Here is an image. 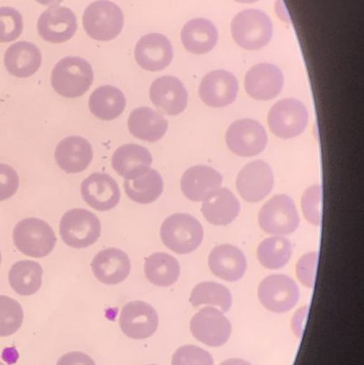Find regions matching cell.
<instances>
[{
    "instance_id": "cell-1",
    "label": "cell",
    "mask_w": 364,
    "mask_h": 365,
    "mask_svg": "<svg viewBox=\"0 0 364 365\" xmlns=\"http://www.w3.org/2000/svg\"><path fill=\"white\" fill-rule=\"evenodd\" d=\"M91 64L80 57L60 60L51 73V86L59 96L76 98L83 96L93 83Z\"/></svg>"
},
{
    "instance_id": "cell-2",
    "label": "cell",
    "mask_w": 364,
    "mask_h": 365,
    "mask_svg": "<svg viewBox=\"0 0 364 365\" xmlns=\"http://www.w3.org/2000/svg\"><path fill=\"white\" fill-rule=\"evenodd\" d=\"M273 23L266 13L256 9L241 11L231 24V34L241 48L256 51L273 38Z\"/></svg>"
},
{
    "instance_id": "cell-3",
    "label": "cell",
    "mask_w": 364,
    "mask_h": 365,
    "mask_svg": "<svg viewBox=\"0 0 364 365\" xmlns=\"http://www.w3.org/2000/svg\"><path fill=\"white\" fill-rule=\"evenodd\" d=\"M203 227L188 214L171 215L160 227V237L167 248L177 255L194 252L203 240Z\"/></svg>"
},
{
    "instance_id": "cell-4",
    "label": "cell",
    "mask_w": 364,
    "mask_h": 365,
    "mask_svg": "<svg viewBox=\"0 0 364 365\" xmlns=\"http://www.w3.org/2000/svg\"><path fill=\"white\" fill-rule=\"evenodd\" d=\"M85 34L95 41L106 42L117 38L124 26V15L119 6L108 0L92 2L83 15Z\"/></svg>"
},
{
    "instance_id": "cell-5",
    "label": "cell",
    "mask_w": 364,
    "mask_h": 365,
    "mask_svg": "<svg viewBox=\"0 0 364 365\" xmlns=\"http://www.w3.org/2000/svg\"><path fill=\"white\" fill-rule=\"evenodd\" d=\"M13 242L23 255L41 259L51 255L55 249L57 237L51 225L44 220L26 218L15 225Z\"/></svg>"
},
{
    "instance_id": "cell-6",
    "label": "cell",
    "mask_w": 364,
    "mask_h": 365,
    "mask_svg": "<svg viewBox=\"0 0 364 365\" xmlns=\"http://www.w3.org/2000/svg\"><path fill=\"white\" fill-rule=\"evenodd\" d=\"M59 231L62 240L68 246L83 249L96 242L102 227L93 212L83 208H73L62 217Z\"/></svg>"
},
{
    "instance_id": "cell-7",
    "label": "cell",
    "mask_w": 364,
    "mask_h": 365,
    "mask_svg": "<svg viewBox=\"0 0 364 365\" xmlns=\"http://www.w3.org/2000/svg\"><path fill=\"white\" fill-rule=\"evenodd\" d=\"M267 122L275 136L292 139L305 132L309 123V113L301 101L284 98L271 107Z\"/></svg>"
},
{
    "instance_id": "cell-8",
    "label": "cell",
    "mask_w": 364,
    "mask_h": 365,
    "mask_svg": "<svg viewBox=\"0 0 364 365\" xmlns=\"http://www.w3.org/2000/svg\"><path fill=\"white\" fill-rule=\"evenodd\" d=\"M301 223L296 205L292 197L278 195L264 204L259 212V225L263 231L275 236H284L296 231Z\"/></svg>"
},
{
    "instance_id": "cell-9",
    "label": "cell",
    "mask_w": 364,
    "mask_h": 365,
    "mask_svg": "<svg viewBox=\"0 0 364 365\" xmlns=\"http://www.w3.org/2000/svg\"><path fill=\"white\" fill-rule=\"evenodd\" d=\"M267 141L266 130L256 120H237L226 133L227 145L232 153L241 158H252L262 153Z\"/></svg>"
},
{
    "instance_id": "cell-10",
    "label": "cell",
    "mask_w": 364,
    "mask_h": 365,
    "mask_svg": "<svg viewBox=\"0 0 364 365\" xmlns=\"http://www.w3.org/2000/svg\"><path fill=\"white\" fill-rule=\"evenodd\" d=\"M259 299L265 309L274 313H286L292 310L299 300L296 282L286 274H271L259 285Z\"/></svg>"
},
{
    "instance_id": "cell-11",
    "label": "cell",
    "mask_w": 364,
    "mask_h": 365,
    "mask_svg": "<svg viewBox=\"0 0 364 365\" xmlns=\"http://www.w3.org/2000/svg\"><path fill=\"white\" fill-rule=\"evenodd\" d=\"M190 331L199 342L207 346L219 347L228 342L232 326L224 313L207 307L192 317Z\"/></svg>"
},
{
    "instance_id": "cell-12",
    "label": "cell",
    "mask_w": 364,
    "mask_h": 365,
    "mask_svg": "<svg viewBox=\"0 0 364 365\" xmlns=\"http://www.w3.org/2000/svg\"><path fill=\"white\" fill-rule=\"evenodd\" d=\"M122 332L134 340L151 338L158 328V315L151 304L145 302L126 304L120 314Z\"/></svg>"
},
{
    "instance_id": "cell-13",
    "label": "cell",
    "mask_w": 364,
    "mask_h": 365,
    "mask_svg": "<svg viewBox=\"0 0 364 365\" xmlns=\"http://www.w3.org/2000/svg\"><path fill=\"white\" fill-rule=\"evenodd\" d=\"M273 187V170L263 160L249 163L237 175V190L241 197L249 203L262 201L271 193Z\"/></svg>"
},
{
    "instance_id": "cell-14",
    "label": "cell",
    "mask_w": 364,
    "mask_h": 365,
    "mask_svg": "<svg viewBox=\"0 0 364 365\" xmlns=\"http://www.w3.org/2000/svg\"><path fill=\"white\" fill-rule=\"evenodd\" d=\"M239 81L228 71H213L205 75L199 87L201 100L212 108L229 106L236 100Z\"/></svg>"
},
{
    "instance_id": "cell-15",
    "label": "cell",
    "mask_w": 364,
    "mask_h": 365,
    "mask_svg": "<svg viewBox=\"0 0 364 365\" xmlns=\"http://www.w3.org/2000/svg\"><path fill=\"white\" fill-rule=\"evenodd\" d=\"M77 30L74 12L66 6H51L41 14L38 32L46 42L59 44L71 40Z\"/></svg>"
},
{
    "instance_id": "cell-16",
    "label": "cell",
    "mask_w": 364,
    "mask_h": 365,
    "mask_svg": "<svg viewBox=\"0 0 364 365\" xmlns=\"http://www.w3.org/2000/svg\"><path fill=\"white\" fill-rule=\"evenodd\" d=\"M284 86V74L274 64H256L246 74V92L256 101H271L277 98Z\"/></svg>"
},
{
    "instance_id": "cell-17",
    "label": "cell",
    "mask_w": 364,
    "mask_h": 365,
    "mask_svg": "<svg viewBox=\"0 0 364 365\" xmlns=\"http://www.w3.org/2000/svg\"><path fill=\"white\" fill-rule=\"evenodd\" d=\"M135 59L143 70L151 72L164 70L172 62V45L164 34H147L135 47Z\"/></svg>"
},
{
    "instance_id": "cell-18",
    "label": "cell",
    "mask_w": 364,
    "mask_h": 365,
    "mask_svg": "<svg viewBox=\"0 0 364 365\" xmlns=\"http://www.w3.org/2000/svg\"><path fill=\"white\" fill-rule=\"evenodd\" d=\"M80 191L85 203L100 212L113 210L121 197L117 182L106 173H93L83 180Z\"/></svg>"
},
{
    "instance_id": "cell-19",
    "label": "cell",
    "mask_w": 364,
    "mask_h": 365,
    "mask_svg": "<svg viewBox=\"0 0 364 365\" xmlns=\"http://www.w3.org/2000/svg\"><path fill=\"white\" fill-rule=\"evenodd\" d=\"M150 98L166 115H177L187 107L188 93L183 83L175 76H162L153 81Z\"/></svg>"
},
{
    "instance_id": "cell-20",
    "label": "cell",
    "mask_w": 364,
    "mask_h": 365,
    "mask_svg": "<svg viewBox=\"0 0 364 365\" xmlns=\"http://www.w3.org/2000/svg\"><path fill=\"white\" fill-rule=\"evenodd\" d=\"M91 268L94 276L100 283L119 284L130 276V257L120 249H105L93 257Z\"/></svg>"
},
{
    "instance_id": "cell-21",
    "label": "cell",
    "mask_w": 364,
    "mask_h": 365,
    "mask_svg": "<svg viewBox=\"0 0 364 365\" xmlns=\"http://www.w3.org/2000/svg\"><path fill=\"white\" fill-rule=\"evenodd\" d=\"M55 160L64 173H83L93 160V150L87 139L79 136L66 137L58 143Z\"/></svg>"
},
{
    "instance_id": "cell-22",
    "label": "cell",
    "mask_w": 364,
    "mask_h": 365,
    "mask_svg": "<svg viewBox=\"0 0 364 365\" xmlns=\"http://www.w3.org/2000/svg\"><path fill=\"white\" fill-rule=\"evenodd\" d=\"M209 267L218 278L229 282L241 280L247 269V259L243 251L232 245H220L209 257Z\"/></svg>"
},
{
    "instance_id": "cell-23",
    "label": "cell",
    "mask_w": 364,
    "mask_h": 365,
    "mask_svg": "<svg viewBox=\"0 0 364 365\" xmlns=\"http://www.w3.org/2000/svg\"><path fill=\"white\" fill-rule=\"evenodd\" d=\"M222 175L209 166H194L185 171L181 179L183 195L192 202L204 201L222 184Z\"/></svg>"
},
{
    "instance_id": "cell-24",
    "label": "cell",
    "mask_w": 364,
    "mask_h": 365,
    "mask_svg": "<svg viewBox=\"0 0 364 365\" xmlns=\"http://www.w3.org/2000/svg\"><path fill=\"white\" fill-rule=\"evenodd\" d=\"M152 158L149 150L141 145H124L115 150L111 160L113 170L125 180H134L151 169Z\"/></svg>"
},
{
    "instance_id": "cell-25",
    "label": "cell",
    "mask_w": 364,
    "mask_h": 365,
    "mask_svg": "<svg viewBox=\"0 0 364 365\" xmlns=\"http://www.w3.org/2000/svg\"><path fill=\"white\" fill-rule=\"evenodd\" d=\"M201 212L212 225H227L239 216L241 203L230 189L220 187L203 201Z\"/></svg>"
},
{
    "instance_id": "cell-26",
    "label": "cell",
    "mask_w": 364,
    "mask_h": 365,
    "mask_svg": "<svg viewBox=\"0 0 364 365\" xmlns=\"http://www.w3.org/2000/svg\"><path fill=\"white\" fill-rule=\"evenodd\" d=\"M42 53L32 43L21 41L11 45L4 53V66L13 76L27 78L38 72Z\"/></svg>"
},
{
    "instance_id": "cell-27",
    "label": "cell",
    "mask_w": 364,
    "mask_h": 365,
    "mask_svg": "<svg viewBox=\"0 0 364 365\" xmlns=\"http://www.w3.org/2000/svg\"><path fill=\"white\" fill-rule=\"evenodd\" d=\"M128 123L132 136L147 143L160 140L168 130L166 118L149 107H140L132 110Z\"/></svg>"
},
{
    "instance_id": "cell-28",
    "label": "cell",
    "mask_w": 364,
    "mask_h": 365,
    "mask_svg": "<svg viewBox=\"0 0 364 365\" xmlns=\"http://www.w3.org/2000/svg\"><path fill=\"white\" fill-rule=\"evenodd\" d=\"M181 38L188 51L196 55H204L213 51L217 44V28L209 19H192L182 29Z\"/></svg>"
},
{
    "instance_id": "cell-29",
    "label": "cell",
    "mask_w": 364,
    "mask_h": 365,
    "mask_svg": "<svg viewBox=\"0 0 364 365\" xmlns=\"http://www.w3.org/2000/svg\"><path fill=\"white\" fill-rule=\"evenodd\" d=\"M126 106L123 92L113 86H102L92 92L89 108L92 115L103 121L117 119L123 113Z\"/></svg>"
},
{
    "instance_id": "cell-30",
    "label": "cell",
    "mask_w": 364,
    "mask_h": 365,
    "mask_svg": "<svg viewBox=\"0 0 364 365\" xmlns=\"http://www.w3.org/2000/svg\"><path fill=\"white\" fill-rule=\"evenodd\" d=\"M145 274L152 284L168 287L177 282L181 268L179 262L172 255L158 252L145 259Z\"/></svg>"
},
{
    "instance_id": "cell-31",
    "label": "cell",
    "mask_w": 364,
    "mask_h": 365,
    "mask_svg": "<svg viewBox=\"0 0 364 365\" xmlns=\"http://www.w3.org/2000/svg\"><path fill=\"white\" fill-rule=\"evenodd\" d=\"M42 276L40 264L34 261H19L13 264L9 272V283L19 295L31 296L41 289Z\"/></svg>"
},
{
    "instance_id": "cell-32",
    "label": "cell",
    "mask_w": 364,
    "mask_h": 365,
    "mask_svg": "<svg viewBox=\"0 0 364 365\" xmlns=\"http://www.w3.org/2000/svg\"><path fill=\"white\" fill-rule=\"evenodd\" d=\"M124 189L132 201L140 204H150L155 202L164 191V181L162 175L150 169L145 175L134 180H125Z\"/></svg>"
},
{
    "instance_id": "cell-33",
    "label": "cell",
    "mask_w": 364,
    "mask_h": 365,
    "mask_svg": "<svg viewBox=\"0 0 364 365\" xmlns=\"http://www.w3.org/2000/svg\"><path fill=\"white\" fill-rule=\"evenodd\" d=\"M293 246L290 240L282 236L266 238L259 245L256 257L267 269L277 270L290 262Z\"/></svg>"
},
{
    "instance_id": "cell-34",
    "label": "cell",
    "mask_w": 364,
    "mask_h": 365,
    "mask_svg": "<svg viewBox=\"0 0 364 365\" xmlns=\"http://www.w3.org/2000/svg\"><path fill=\"white\" fill-rule=\"evenodd\" d=\"M190 304L194 308L201 306L219 307L222 312H228L232 307V295L224 285L216 282H202L194 287Z\"/></svg>"
},
{
    "instance_id": "cell-35",
    "label": "cell",
    "mask_w": 364,
    "mask_h": 365,
    "mask_svg": "<svg viewBox=\"0 0 364 365\" xmlns=\"http://www.w3.org/2000/svg\"><path fill=\"white\" fill-rule=\"evenodd\" d=\"M24 311L21 304L8 296L0 295V336H10L23 325Z\"/></svg>"
},
{
    "instance_id": "cell-36",
    "label": "cell",
    "mask_w": 364,
    "mask_h": 365,
    "mask_svg": "<svg viewBox=\"0 0 364 365\" xmlns=\"http://www.w3.org/2000/svg\"><path fill=\"white\" fill-rule=\"evenodd\" d=\"M23 31V19L14 8H0V42L9 43L17 40Z\"/></svg>"
},
{
    "instance_id": "cell-37",
    "label": "cell",
    "mask_w": 364,
    "mask_h": 365,
    "mask_svg": "<svg viewBox=\"0 0 364 365\" xmlns=\"http://www.w3.org/2000/svg\"><path fill=\"white\" fill-rule=\"evenodd\" d=\"M322 187L320 185H314L305 191L301 200V207L305 215V218L311 225H320L322 220Z\"/></svg>"
},
{
    "instance_id": "cell-38",
    "label": "cell",
    "mask_w": 364,
    "mask_h": 365,
    "mask_svg": "<svg viewBox=\"0 0 364 365\" xmlns=\"http://www.w3.org/2000/svg\"><path fill=\"white\" fill-rule=\"evenodd\" d=\"M172 365H214L213 357L201 347L185 345L177 349L172 356Z\"/></svg>"
},
{
    "instance_id": "cell-39",
    "label": "cell",
    "mask_w": 364,
    "mask_h": 365,
    "mask_svg": "<svg viewBox=\"0 0 364 365\" xmlns=\"http://www.w3.org/2000/svg\"><path fill=\"white\" fill-rule=\"evenodd\" d=\"M318 252H310L303 255L296 266V274L299 281L307 287H314L316 267H318Z\"/></svg>"
},
{
    "instance_id": "cell-40",
    "label": "cell",
    "mask_w": 364,
    "mask_h": 365,
    "mask_svg": "<svg viewBox=\"0 0 364 365\" xmlns=\"http://www.w3.org/2000/svg\"><path fill=\"white\" fill-rule=\"evenodd\" d=\"M19 178L16 171L6 164H0V201L10 199L19 190Z\"/></svg>"
},
{
    "instance_id": "cell-41",
    "label": "cell",
    "mask_w": 364,
    "mask_h": 365,
    "mask_svg": "<svg viewBox=\"0 0 364 365\" xmlns=\"http://www.w3.org/2000/svg\"><path fill=\"white\" fill-rule=\"evenodd\" d=\"M57 365H96L90 356L81 351H71L58 360Z\"/></svg>"
},
{
    "instance_id": "cell-42",
    "label": "cell",
    "mask_w": 364,
    "mask_h": 365,
    "mask_svg": "<svg viewBox=\"0 0 364 365\" xmlns=\"http://www.w3.org/2000/svg\"><path fill=\"white\" fill-rule=\"evenodd\" d=\"M220 365H251L249 362L245 361L241 359H229L226 361L222 362Z\"/></svg>"
},
{
    "instance_id": "cell-43",
    "label": "cell",
    "mask_w": 364,
    "mask_h": 365,
    "mask_svg": "<svg viewBox=\"0 0 364 365\" xmlns=\"http://www.w3.org/2000/svg\"><path fill=\"white\" fill-rule=\"evenodd\" d=\"M38 4H43V6H58L60 2L63 1V0H36Z\"/></svg>"
},
{
    "instance_id": "cell-44",
    "label": "cell",
    "mask_w": 364,
    "mask_h": 365,
    "mask_svg": "<svg viewBox=\"0 0 364 365\" xmlns=\"http://www.w3.org/2000/svg\"><path fill=\"white\" fill-rule=\"evenodd\" d=\"M237 2H241V4H252V2L259 1V0H235Z\"/></svg>"
},
{
    "instance_id": "cell-45",
    "label": "cell",
    "mask_w": 364,
    "mask_h": 365,
    "mask_svg": "<svg viewBox=\"0 0 364 365\" xmlns=\"http://www.w3.org/2000/svg\"><path fill=\"white\" fill-rule=\"evenodd\" d=\"M0 264H1V252H0Z\"/></svg>"
},
{
    "instance_id": "cell-46",
    "label": "cell",
    "mask_w": 364,
    "mask_h": 365,
    "mask_svg": "<svg viewBox=\"0 0 364 365\" xmlns=\"http://www.w3.org/2000/svg\"><path fill=\"white\" fill-rule=\"evenodd\" d=\"M0 365H6V364H2V362H0Z\"/></svg>"
},
{
    "instance_id": "cell-47",
    "label": "cell",
    "mask_w": 364,
    "mask_h": 365,
    "mask_svg": "<svg viewBox=\"0 0 364 365\" xmlns=\"http://www.w3.org/2000/svg\"><path fill=\"white\" fill-rule=\"evenodd\" d=\"M152 365H154V364H152Z\"/></svg>"
}]
</instances>
